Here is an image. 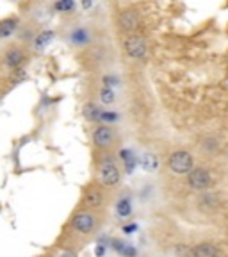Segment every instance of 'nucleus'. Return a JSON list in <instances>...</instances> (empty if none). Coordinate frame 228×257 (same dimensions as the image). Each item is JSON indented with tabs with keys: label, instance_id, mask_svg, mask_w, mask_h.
<instances>
[{
	"label": "nucleus",
	"instance_id": "1",
	"mask_svg": "<svg viewBox=\"0 0 228 257\" xmlns=\"http://www.w3.org/2000/svg\"><path fill=\"white\" fill-rule=\"evenodd\" d=\"M96 179H98V184L104 188H114L121 182V166L114 154H104L100 157Z\"/></svg>",
	"mask_w": 228,
	"mask_h": 257
},
{
	"label": "nucleus",
	"instance_id": "2",
	"mask_svg": "<svg viewBox=\"0 0 228 257\" xmlns=\"http://www.w3.org/2000/svg\"><path fill=\"white\" fill-rule=\"evenodd\" d=\"M96 225H98V220H96L93 209H82V211H77L72 218V229L75 232L82 234V236H89L96 230Z\"/></svg>",
	"mask_w": 228,
	"mask_h": 257
},
{
	"label": "nucleus",
	"instance_id": "3",
	"mask_svg": "<svg viewBox=\"0 0 228 257\" xmlns=\"http://www.w3.org/2000/svg\"><path fill=\"white\" fill-rule=\"evenodd\" d=\"M168 166L175 175H187L194 168V157L187 150H175L169 154Z\"/></svg>",
	"mask_w": 228,
	"mask_h": 257
},
{
	"label": "nucleus",
	"instance_id": "4",
	"mask_svg": "<svg viewBox=\"0 0 228 257\" xmlns=\"http://www.w3.org/2000/svg\"><path fill=\"white\" fill-rule=\"evenodd\" d=\"M123 48H125V54L128 57H132L136 61H141L146 57V52H148V43L144 40L143 36L139 34H128L123 41Z\"/></svg>",
	"mask_w": 228,
	"mask_h": 257
},
{
	"label": "nucleus",
	"instance_id": "5",
	"mask_svg": "<svg viewBox=\"0 0 228 257\" xmlns=\"http://www.w3.org/2000/svg\"><path fill=\"white\" fill-rule=\"evenodd\" d=\"M210 184H212V177H210L207 168H192L187 173V186L192 191H207Z\"/></svg>",
	"mask_w": 228,
	"mask_h": 257
},
{
	"label": "nucleus",
	"instance_id": "6",
	"mask_svg": "<svg viewBox=\"0 0 228 257\" xmlns=\"http://www.w3.org/2000/svg\"><path fill=\"white\" fill-rule=\"evenodd\" d=\"M91 140L96 149L107 150V149H111L112 145H114V141H116V134H114V131H112L109 125H98V127L93 131Z\"/></svg>",
	"mask_w": 228,
	"mask_h": 257
},
{
	"label": "nucleus",
	"instance_id": "7",
	"mask_svg": "<svg viewBox=\"0 0 228 257\" xmlns=\"http://www.w3.org/2000/svg\"><path fill=\"white\" fill-rule=\"evenodd\" d=\"M82 205L88 209H102L105 205V193L98 186H89L82 195Z\"/></svg>",
	"mask_w": 228,
	"mask_h": 257
},
{
	"label": "nucleus",
	"instance_id": "8",
	"mask_svg": "<svg viewBox=\"0 0 228 257\" xmlns=\"http://www.w3.org/2000/svg\"><path fill=\"white\" fill-rule=\"evenodd\" d=\"M118 27L121 32H127V34H132L134 31H137L139 27V16L134 9H123L118 16Z\"/></svg>",
	"mask_w": 228,
	"mask_h": 257
},
{
	"label": "nucleus",
	"instance_id": "9",
	"mask_svg": "<svg viewBox=\"0 0 228 257\" xmlns=\"http://www.w3.org/2000/svg\"><path fill=\"white\" fill-rule=\"evenodd\" d=\"M24 61H25V52L20 47H9L4 52V64L8 68L11 70L20 68L22 64H24Z\"/></svg>",
	"mask_w": 228,
	"mask_h": 257
},
{
	"label": "nucleus",
	"instance_id": "10",
	"mask_svg": "<svg viewBox=\"0 0 228 257\" xmlns=\"http://www.w3.org/2000/svg\"><path fill=\"white\" fill-rule=\"evenodd\" d=\"M191 255L194 257H214V255H221V250L217 248L212 243H200V245L192 246L191 248Z\"/></svg>",
	"mask_w": 228,
	"mask_h": 257
},
{
	"label": "nucleus",
	"instance_id": "11",
	"mask_svg": "<svg viewBox=\"0 0 228 257\" xmlns=\"http://www.w3.org/2000/svg\"><path fill=\"white\" fill-rule=\"evenodd\" d=\"M139 165H141V168H143L144 172H148V173L157 172V170H159V166H160L159 156H157V154H152V152H144L143 156H141V159H139Z\"/></svg>",
	"mask_w": 228,
	"mask_h": 257
},
{
	"label": "nucleus",
	"instance_id": "12",
	"mask_svg": "<svg viewBox=\"0 0 228 257\" xmlns=\"http://www.w3.org/2000/svg\"><path fill=\"white\" fill-rule=\"evenodd\" d=\"M16 31H18V18H15V16L4 18L0 22V36H2V40H8Z\"/></svg>",
	"mask_w": 228,
	"mask_h": 257
},
{
	"label": "nucleus",
	"instance_id": "13",
	"mask_svg": "<svg viewBox=\"0 0 228 257\" xmlns=\"http://www.w3.org/2000/svg\"><path fill=\"white\" fill-rule=\"evenodd\" d=\"M198 205L207 209V211H212L214 207L219 205V198H217V195H214V193L201 191V195L198 197Z\"/></svg>",
	"mask_w": 228,
	"mask_h": 257
},
{
	"label": "nucleus",
	"instance_id": "14",
	"mask_svg": "<svg viewBox=\"0 0 228 257\" xmlns=\"http://www.w3.org/2000/svg\"><path fill=\"white\" fill-rule=\"evenodd\" d=\"M82 114H84V118L88 121H100L102 120V111L98 107H96L93 102H88V104L84 105V109H82Z\"/></svg>",
	"mask_w": 228,
	"mask_h": 257
},
{
	"label": "nucleus",
	"instance_id": "15",
	"mask_svg": "<svg viewBox=\"0 0 228 257\" xmlns=\"http://www.w3.org/2000/svg\"><path fill=\"white\" fill-rule=\"evenodd\" d=\"M116 213L120 218H127L132 213V204H130V197H121L116 202Z\"/></svg>",
	"mask_w": 228,
	"mask_h": 257
},
{
	"label": "nucleus",
	"instance_id": "16",
	"mask_svg": "<svg viewBox=\"0 0 228 257\" xmlns=\"http://www.w3.org/2000/svg\"><path fill=\"white\" fill-rule=\"evenodd\" d=\"M100 100H102V104H105V105L112 104V102L116 100V93L112 91L109 86H105V88L100 89Z\"/></svg>",
	"mask_w": 228,
	"mask_h": 257
},
{
	"label": "nucleus",
	"instance_id": "17",
	"mask_svg": "<svg viewBox=\"0 0 228 257\" xmlns=\"http://www.w3.org/2000/svg\"><path fill=\"white\" fill-rule=\"evenodd\" d=\"M54 38V31H43L40 34V36L34 40V43H36V48H41L45 47V45H48V41Z\"/></svg>",
	"mask_w": 228,
	"mask_h": 257
},
{
	"label": "nucleus",
	"instance_id": "18",
	"mask_svg": "<svg viewBox=\"0 0 228 257\" xmlns=\"http://www.w3.org/2000/svg\"><path fill=\"white\" fill-rule=\"evenodd\" d=\"M75 8V2L73 0H57L56 2V11H72V9Z\"/></svg>",
	"mask_w": 228,
	"mask_h": 257
},
{
	"label": "nucleus",
	"instance_id": "19",
	"mask_svg": "<svg viewBox=\"0 0 228 257\" xmlns=\"http://www.w3.org/2000/svg\"><path fill=\"white\" fill-rule=\"evenodd\" d=\"M86 40H88V36H86V31H84V29H79V31H75L72 34V41L75 45H84Z\"/></svg>",
	"mask_w": 228,
	"mask_h": 257
},
{
	"label": "nucleus",
	"instance_id": "20",
	"mask_svg": "<svg viewBox=\"0 0 228 257\" xmlns=\"http://www.w3.org/2000/svg\"><path fill=\"white\" fill-rule=\"evenodd\" d=\"M201 147H203L205 150H208V152H214V150H217V141L214 140V138H205L203 143H201Z\"/></svg>",
	"mask_w": 228,
	"mask_h": 257
},
{
	"label": "nucleus",
	"instance_id": "21",
	"mask_svg": "<svg viewBox=\"0 0 228 257\" xmlns=\"http://www.w3.org/2000/svg\"><path fill=\"white\" fill-rule=\"evenodd\" d=\"M116 120H118L116 112H112V111L102 112V121H116Z\"/></svg>",
	"mask_w": 228,
	"mask_h": 257
},
{
	"label": "nucleus",
	"instance_id": "22",
	"mask_svg": "<svg viewBox=\"0 0 228 257\" xmlns=\"http://www.w3.org/2000/svg\"><path fill=\"white\" fill-rule=\"evenodd\" d=\"M136 229H137V225H125V227H123V232L125 234H132Z\"/></svg>",
	"mask_w": 228,
	"mask_h": 257
},
{
	"label": "nucleus",
	"instance_id": "23",
	"mask_svg": "<svg viewBox=\"0 0 228 257\" xmlns=\"http://www.w3.org/2000/svg\"><path fill=\"white\" fill-rule=\"evenodd\" d=\"M116 82H118L116 77H105V79H104V84H105V86H109V84H116Z\"/></svg>",
	"mask_w": 228,
	"mask_h": 257
},
{
	"label": "nucleus",
	"instance_id": "24",
	"mask_svg": "<svg viewBox=\"0 0 228 257\" xmlns=\"http://www.w3.org/2000/svg\"><path fill=\"white\" fill-rule=\"evenodd\" d=\"M82 6H84V8H89V6H91V0H84V2H82Z\"/></svg>",
	"mask_w": 228,
	"mask_h": 257
}]
</instances>
